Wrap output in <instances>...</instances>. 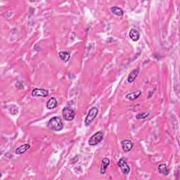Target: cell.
<instances>
[{
  "mask_svg": "<svg viewBox=\"0 0 180 180\" xmlns=\"http://www.w3.org/2000/svg\"><path fill=\"white\" fill-rule=\"evenodd\" d=\"M58 106V102L54 97H51L48 100L47 103H46V108L48 109H55L56 106Z\"/></svg>",
  "mask_w": 180,
  "mask_h": 180,
  "instance_id": "cell-13",
  "label": "cell"
},
{
  "mask_svg": "<svg viewBox=\"0 0 180 180\" xmlns=\"http://www.w3.org/2000/svg\"><path fill=\"white\" fill-rule=\"evenodd\" d=\"M129 35L130 39H132V41H134V42H136V41H138L140 37L139 32L138 30H136V29H134V28L131 29L130 31H129Z\"/></svg>",
  "mask_w": 180,
  "mask_h": 180,
  "instance_id": "cell-11",
  "label": "cell"
},
{
  "mask_svg": "<svg viewBox=\"0 0 180 180\" xmlns=\"http://www.w3.org/2000/svg\"><path fill=\"white\" fill-rule=\"evenodd\" d=\"M104 139V133L101 131H99L96 133H95L94 134L90 137L88 141L89 145L91 146H94L99 144L101 142L102 140Z\"/></svg>",
  "mask_w": 180,
  "mask_h": 180,
  "instance_id": "cell-3",
  "label": "cell"
},
{
  "mask_svg": "<svg viewBox=\"0 0 180 180\" xmlns=\"http://www.w3.org/2000/svg\"><path fill=\"white\" fill-rule=\"evenodd\" d=\"M141 91H140V90H138V91H135V92L127 94L126 95V99H127L130 101H134L135 99H138L139 97L141 96Z\"/></svg>",
  "mask_w": 180,
  "mask_h": 180,
  "instance_id": "cell-12",
  "label": "cell"
},
{
  "mask_svg": "<svg viewBox=\"0 0 180 180\" xmlns=\"http://www.w3.org/2000/svg\"><path fill=\"white\" fill-rule=\"evenodd\" d=\"M47 127L51 130L59 132V131L62 130L64 128V123L59 117L55 116L49 120L47 124Z\"/></svg>",
  "mask_w": 180,
  "mask_h": 180,
  "instance_id": "cell-1",
  "label": "cell"
},
{
  "mask_svg": "<svg viewBox=\"0 0 180 180\" xmlns=\"http://www.w3.org/2000/svg\"><path fill=\"white\" fill-rule=\"evenodd\" d=\"M118 166H119L123 174H128L130 172V167H129L125 160L123 159V158H121L118 161Z\"/></svg>",
  "mask_w": 180,
  "mask_h": 180,
  "instance_id": "cell-5",
  "label": "cell"
},
{
  "mask_svg": "<svg viewBox=\"0 0 180 180\" xmlns=\"http://www.w3.org/2000/svg\"><path fill=\"white\" fill-rule=\"evenodd\" d=\"M30 146L28 144H25L20 146L19 148H17L16 149L15 153L17 155H21L23 154H24L26 151H27L28 149H30Z\"/></svg>",
  "mask_w": 180,
  "mask_h": 180,
  "instance_id": "cell-10",
  "label": "cell"
},
{
  "mask_svg": "<svg viewBox=\"0 0 180 180\" xmlns=\"http://www.w3.org/2000/svg\"><path fill=\"white\" fill-rule=\"evenodd\" d=\"M158 171L159 172L163 175L167 176L170 173V170L167 167V165L165 164H161L158 166Z\"/></svg>",
  "mask_w": 180,
  "mask_h": 180,
  "instance_id": "cell-15",
  "label": "cell"
},
{
  "mask_svg": "<svg viewBox=\"0 0 180 180\" xmlns=\"http://www.w3.org/2000/svg\"><path fill=\"white\" fill-rule=\"evenodd\" d=\"M111 11L113 14H115V15H116L118 16H122L124 14L123 10H122L121 8H120V7H118V6L111 7Z\"/></svg>",
  "mask_w": 180,
  "mask_h": 180,
  "instance_id": "cell-16",
  "label": "cell"
},
{
  "mask_svg": "<svg viewBox=\"0 0 180 180\" xmlns=\"http://www.w3.org/2000/svg\"><path fill=\"white\" fill-rule=\"evenodd\" d=\"M59 57L64 62H68L71 59V53L69 51H60L59 54Z\"/></svg>",
  "mask_w": 180,
  "mask_h": 180,
  "instance_id": "cell-14",
  "label": "cell"
},
{
  "mask_svg": "<svg viewBox=\"0 0 180 180\" xmlns=\"http://www.w3.org/2000/svg\"><path fill=\"white\" fill-rule=\"evenodd\" d=\"M121 145H122V150L124 151V152L126 153L130 151L132 149L133 146H134V144H133L130 140L128 139L122 140L121 141Z\"/></svg>",
  "mask_w": 180,
  "mask_h": 180,
  "instance_id": "cell-7",
  "label": "cell"
},
{
  "mask_svg": "<svg viewBox=\"0 0 180 180\" xmlns=\"http://www.w3.org/2000/svg\"><path fill=\"white\" fill-rule=\"evenodd\" d=\"M110 165V160L109 158H104L101 161V164L100 167V172L101 174H104L106 173V170L107 167L109 166Z\"/></svg>",
  "mask_w": 180,
  "mask_h": 180,
  "instance_id": "cell-8",
  "label": "cell"
},
{
  "mask_svg": "<svg viewBox=\"0 0 180 180\" xmlns=\"http://www.w3.org/2000/svg\"><path fill=\"white\" fill-rule=\"evenodd\" d=\"M98 113H99V110L96 107L91 108V109L89 110L87 116H86L85 120H84V124H85V125L87 126V127L89 126L91 123H92V122L94 120L95 118H96Z\"/></svg>",
  "mask_w": 180,
  "mask_h": 180,
  "instance_id": "cell-2",
  "label": "cell"
},
{
  "mask_svg": "<svg viewBox=\"0 0 180 180\" xmlns=\"http://www.w3.org/2000/svg\"><path fill=\"white\" fill-rule=\"evenodd\" d=\"M139 73V68H136V69L133 70V71L129 73L128 77H127V82L129 83H132L138 76Z\"/></svg>",
  "mask_w": 180,
  "mask_h": 180,
  "instance_id": "cell-9",
  "label": "cell"
},
{
  "mask_svg": "<svg viewBox=\"0 0 180 180\" xmlns=\"http://www.w3.org/2000/svg\"><path fill=\"white\" fill-rule=\"evenodd\" d=\"M63 118L67 121H72L75 118V113L73 109H72L71 107H64L63 109Z\"/></svg>",
  "mask_w": 180,
  "mask_h": 180,
  "instance_id": "cell-4",
  "label": "cell"
},
{
  "mask_svg": "<svg viewBox=\"0 0 180 180\" xmlns=\"http://www.w3.org/2000/svg\"><path fill=\"white\" fill-rule=\"evenodd\" d=\"M149 115H150V113H139L136 116V118L138 120L140 119H145V118H146L147 117H148Z\"/></svg>",
  "mask_w": 180,
  "mask_h": 180,
  "instance_id": "cell-17",
  "label": "cell"
},
{
  "mask_svg": "<svg viewBox=\"0 0 180 180\" xmlns=\"http://www.w3.org/2000/svg\"><path fill=\"white\" fill-rule=\"evenodd\" d=\"M49 95V91L47 89H37L35 88L32 90V96L37 97H46Z\"/></svg>",
  "mask_w": 180,
  "mask_h": 180,
  "instance_id": "cell-6",
  "label": "cell"
}]
</instances>
